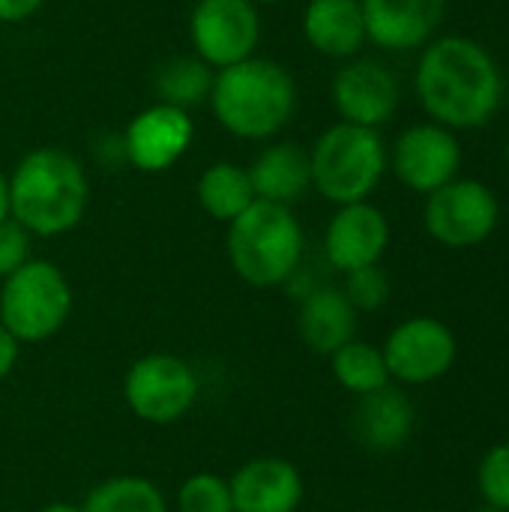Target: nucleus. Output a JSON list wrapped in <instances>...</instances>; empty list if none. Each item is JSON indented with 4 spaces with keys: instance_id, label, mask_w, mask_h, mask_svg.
<instances>
[{
    "instance_id": "nucleus-3",
    "label": "nucleus",
    "mask_w": 509,
    "mask_h": 512,
    "mask_svg": "<svg viewBox=\"0 0 509 512\" xmlns=\"http://www.w3.org/2000/svg\"><path fill=\"white\" fill-rule=\"evenodd\" d=\"M90 198L81 162L57 147H36L15 165L9 177V216L36 237H60L72 231Z\"/></svg>"
},
{
    "instance_id": "nucleus-25",
    "label": "nucleus",
    "mask_w": 509,
    "mask_h": 512,
    "mask_svg": "<svg viewBox=\"0 0 509 512\" xmlns=\"http://www.w3.org/2000/svg\"><path fill=\"white\" fill-rule=\"evenodd\" d=\"M477 486L489 510L509 512V441L483 456L477 468Z\"/></svg>"
},
{
    "instance_id": "nucleus-5",
    "label": "nucleus",
    "mask_w": 509,
    "mask_h": 512,
    "mask_svg": "<svg viewBox=\"0 0 509 512\" xmlns=\"http://www.w3.org/2000/svg\"><path fill=\"white\" fill-rule=\"evenodd\" d=\"M312 189L336 207L369 201L387 174V144L381 129L354 123L327 126L309 150Z\"/></svg>"
},
{
    "instance_id": "nucleus-29",
    "label": "nucleus",
    "mask_w": 509,
    "mask_h": 512,
    "mask_svg": "<svg viewBox=\"0 0 509 512\" xmlns=\"http://www.w3.org/2000/svg\"><path fill=\"white\" fill-rule=\"evenodd\" d=\"M45 0H0V24H24L30 21Z\"/></svg>"
},
{
    "instance_id": "nucleus-27",
    "label": "nucleus",
    "mask_w": 509,
    "mask_h": 512,
    "mask_svg": "<svg viewBox=\"0 0 509 512\" xmlns=\"http://www.w3.org/2000/svg\"><path fill=\"white\" fill-rule=\"evenodd\" d=\"M345 288L342 294L348 297V303L354 309H363V312H372V309H381L390 297V279L387 273L372 264V267H360V270H351L345 273Z\"/></svg>"
},
{
    "instance_id": "nucleus-24",
    "label": "nucleus",
    "mask_w": 509,
    "mask_h": 512,
    "mask_svg": "<svg viewBox=\"0 0 509 512\" xmlns=\"http://www.w3.org/2000/svg\"><path fill=\"white\" fill-rule=\"evenodd\" d=\"M81 512H165V498L150 480L114 477L87 495Z\"/></svg>"
},
{
    "instance_id": "nucleus-23",
    "label": "nucleus",
    "mask_w": 509,
    "mask_h": 512,
    "mask_svg": "<svg viewBox=\"0 0 509 512\" xmlns=\"http://www.w3.org/2000/svg\"><path fill=\"white\" fill-rule=\"evenodd\" d=\"M333 375L345 390H351L357 396L375 393L390 384L384 351H378L369 342H357V339H351L348 345H342L333 354Z\"/></svg>"
},
{
    "instance_id": "nucleus-16",
    "label": "nucleus",
    "mask_w": 509,
    "mask_h": 512,
    "mask_svg": "<svg viewBox=\"0 0 509 512\" xmlns=\"http://www.w3.org/2000/svg\"><path fill=\"white\" fill-rule=\"evenodd\" d=\"M228 486L234 512H297L303 501V480L285 459H255Z\"/></svg>"
},
{
    "instance_id": "nucleus-10",
    "label": "nucleus",
    "mask_w": 509,
    "mask_h": 512,
    "mask_svg": "<svg viewBox=\"0 0 509 512\" xmlns=\"http://www.w3.org/2000/svg\"><path fill=\"white\" fill-rule=\"evenodd\" d=\"M330 102L342 123L381 129L402 105V84L387 63L375 57H351L330 81Z\"/></svg>"
},
{
    "instance_id": "nucleus-18",
    "label": "nucleus",
    "mask_w": 509,
    "mask_h": 512,
    "mask_svg": "<svg viewBox=\"0 0 509 512\" xmlns=\"http://www.w3.org/2000/svg\"><path fill=\"white\" fill-rule=\"evenodd\" d=\"M255 198L291 207L312 189V168H309V150L291 141L267 144L255 162L246 168Z\"/></svg>"
},
{
    "instance_id": "nucleus-1",
    "label": "nucleus",
    "mask_w": 509,
    "mask_h": 512,
    "mask_svg": "<svg viewBox=\"0 0 509 512\" xmlns=\"http://www.w3.org/2000/svg\"><path fill=\"white\" fill-rule=\"evenodd\" d=\"M504 69L474 36L444 33L420 48L414 93L426 120L453 132L483 129L504 105Z\"/></svg>"
},
{
    "instance_id": "nucleus-9",
    "label": "nucleus",
    "mask_w": 509,
    "mask_h": 512,
    "mask_svg": "<svg viewBox=\"0 0 509 512\" xmlns=\"http://www.w3.org/2000/svg\"><path fill=\"white\" fill-rule=\"evenodd\" d=\"M387 168H393L396 180L417 192L432 195L450 180L459 177L462 168V141L459 132L420 120L399 132L393 147L387 150Z\"/></svg>"
},
{
    "instance_id": "nucleus-28",
    "label": "nucleus",
    "mask_w": 509,
    "mask_h": 512,
    "mask_svg": "<svg viewBox=\"0 0 509 512\" xmlns=\"http://www.w3.org/2000/svg\"><path fill=\"white\" fill-rule=\"evenodd\" d=\"M30 231L18 225L12 216L0 219V276H12L18 267L30 261Z\"/></svg>"
},
{
    "instance_id": "nucleus-14",
    "label": "nucleus",
    "mask_w": 509,
    "mask_h": 512,
    "mask_svg": "<svg viewBox=\"0 0 509 512\" xmlns=\"http://www.w3.org/2000/svg\"><path fill=\"white\" fill-rule=\"evenodd\" d=\"M447 6L450 0H360L366 39L390 54L420 51L438 36Z\"/></svg>"
},
{
    "instance_id": "nucleus-33",
    "label": "nucleus",
    "mask_w": 509,
    "mask_h": 512,
    "mask_svg": "<svg viewBox=\"0 0 509 512\" xmlns=\"http://www.w3.org/2000/svg\"><path fill=\"white\" fill-rule=\"evenodd\" d=\"M255 6H276V3H285V0H252Z\"/></svg>"
},
{
    "instance_id": "nucleus-31",
    "label": "nucleus",
    "mask_w": 509,
    "mask_h": 512,
    "mask_svg": "<svg viewBox=\"0 0 509 512\" xmlns=\"http://www.w3.org/2000/svg\"><path fill=\"white\" fill-rule=\"evenodd\" d=\"M0 219H9V177L0 171Z\"/></svg>"
},
{
    "instance_id": "nucleus-15",
    "label": "nucleus",
    "mask_w": 509,
    "mask_h": 512,
    "mask_svg": "<svg viewBox=\"0 0 509 512\" xmlns=\"http://www.w3.org/2000/svg\"><path fill=\"white\" fill-rule=\"evenodd\" d=\"M387 246H390V222L369 201L339 207L324 234L327 261L342 273L378 264Z\"/></svg>"
},
{
    "instance_id": "nucleus-26",
    "label": "nucleus",
    "mask_w": 509,
    "mask_h": 512,
    "mask_svg": "<svg viewBox=\"0 0 509 512\" xmlns=\"http://www.w3.org/2000/svg\"><path fill=\"white\" fill-rule=\"evenodd\" d=\"M180 512H234L231 486L213 474H195L180 489Z\"/></svg>"
},
{
    "instance_id": "nucleus-11",
    "label": "nucleus",
    "mask_w": 509,
    "mask_h": 512,
    "mask_svg": "<svg viewBox=\"0 0 509 512\" xmlns=\"http://www.w3.org/2000/svg\"><path fill=\"white\" fill-rule=\"evenodd\" d=\"M456 348V336L444 321L417 315L387 336L384 363L390 378L402 384H432L453 369Z\"/></svg>"
},
{
    "instance_id": "nucleus-13",
    "label": "nucleus",
    "mask_w": 509,
    "mask_h": 512,
    "mask_svg": "<svg viewBox=\"0 0 509 512\" xmlns=\"http://www.w3.org/2000/svg\"><path fill=\"white\" fill-rule=\"evenodd\" d=\"M195 138V120L189 111L153 102L141 108L123 129V156L132 168L159 174L183 159Z\"/></svg>"
},
{
    "instance_id": "nucleus-30",
    "label": "nucleus",
    "mask_w": 509,
    "mask_h": 512,
    "mask_svg": "<svg viewBox=\"0 0 509 512\" xmlns=\"http://www.w3.org/2000/svg\"><path fill=\"white\" fill-rule=\"evenodd\" d=\"M15 360H18V339L0 324V381L12 372Z\"/></svg>"
},
{
    "instance_id": "nucleus-32",
    "label": "nucleus",
    "mask_w": 509,
    "mask_h": 512,
    "mask_svg": "<svg viewBox=\"0 0 509 512\" xmlns=\"http://www.w3.org/2000/svg\"><path fill=\"white\" fill-rule=\"evenodd\" d=\"M39 512H81L78 507H72V504H51V507H45V510Z\"/></svg>"
},
{
    "instance_id": "nucleus-21",
    "label": "nucleus",
    "mask_w": 509,
    "mask_h": 512,
    "mask_svg": "<svg viewBox=\"0 0 509 512\" xmlns=\"http://www.w3.org/2000/svg\"><path fill=\"white\" fill-rule=\"evenodd\" d=\"M195 192H198V204L216 222H234L246 207H252L258 201L249 171L237 162H213L198 177Z\"/></svg>"
},
{
    "instance_id": "nucleus-2",
    "label": "nucleus",
    "mask_w": 509,
    "mask_h": 512,
    "mask_svg": "<svg viewBox=\"0 0 509 512\" xmlns=\"http://www.w3.org/2000/svg\"><path fill=\"white\" fill-rule=\"evenodd\" d=\"M210 111L216 123L243 138H276L297 111V84L291 72L267 57H249L213 75Z\"/></svg>"
},
{
    "instance_id": "nucleus-8",
    "label": "nucleus",
    "mask_w": 509,
    "mask_h": 512,
    "mask_svg": "<svg viewBox=\"0 0 509 512\" xmlns=\"http://www.w3.org/2000/svg\"><path fill=\"white\" fill-rule=\"evenodd\" d=\"M261 15L252 0H198L189 15V45L213 72L255 57Z\"/></svg>"
},
{
    "instance_id": "nucleus-19",
    "label": "nucleus",
    "mask_w": 509,
    "mask_h": 512,
    "mask_svg": "<svg viewBox=\"0 0 509 512\" xmlns=\"http://www.w3.org/2000/svg\"><path fill=\"white\" fill-rule=\"evenodd\" d=\"M357 309L339 288H315L300 306V336L318 354H336L354 339Z\"/></svg>"
},
{
    "instance_id": "nucleus-20",
    "label": "nucleus",
    "mask_w": 509,
    "mask_h": 512,
    "mask_svg": "<svg viewBox=\"0 0 509 512\" xmlns=\"http://www.w3.org/2000/svg\"><path fill=\"white\" fill-rule=\"evenodd\" d=\"M354 426H357V438L366 447H372L378 453H390L408 441V435L414 429V408L405 393H399L387 384V387L363 396V402L354 414Z\"/></svg>"
},
{
    "instance_id": "nucleus-7",
    "label": "nucleus",
    "mask_w": 509,
    "mask_h": 512,
    "mask_svg": "<svg viewBox=\"0 0 509 512\" xmlns=\"http://www.w3.org/2000/svg\"><path fill=\"white\" fill-rule=\"evenodd\" d=\"M501 222L498 195L474 177H456L426 195L423 228L447 249H474L486 243Z\"/></svg>"
},
{
    "instance_id": "nucleus-4",
    "label": "nucleus",
    "mask_w": 509,
    "mask_h": 512,
    "mask_svg": "<svg viewBox=\"0 0 509 512\" xmlns=\"http://www.w3.org/2000/svg\"><path fill=\"white\" fill-rule=\"evenodd\" d=\"M228 258L237 276L255 288H273L294 276L303 258V228L291 207L255 201L228 222Z\"/></svg>"
},
{
    "instance_id": "nucleus-6",
    "label": "nucleus",
    "mask_w": 509,
    "mask_h": 512,
    "mask_svg": "<svg viewBox=\"0 0 509 512\" xmlns=\"http://www.w3.org/2000/svg\"><path fill=\"white\" fill-rule=\"evenodd\" d=\"M72 309L66 276L51 261H27L3 279L0 324L18 342H42L54 336Z\"/></svg>"
},
{
    "instance_id": "nucleus-22",
    "label": "nucleus",
    "mask_w": 509,
    "mask_h": 512,
    "mask_svg": "<svg viewBox=\"0 0 509 512\" xmlns=\"http://www.w3.org/2000/svg\"><path fill=\"white\" fill-rule=\"evenodd\" d=\"M213 75L216 72L204 60H198L195 54H183V57L162 63L153 84H156L159 102H168V105L189 111L192 105H201L210 99Z\"/></svg>"
},
{
    "instance_id": "nucleus-34",
    "label": "nucleus",
    "mask_w": 509,
    "mask_h": 512,
    "mask_svg": "<svg viewBox=\"0 0 509 512\" xmlns=\"http://www.w3.org/2000/svg\"><path fill=\"white\" fill-rule=\"evenodd\" d=\"M507 165H509V144H507Z\"/></svg>"
},
{
    "instance_id": "nucleus-17",
    "label": "nucleus",
    "mask_w": 509,
    "mask_h": 512,
    "mask_svg": "<svg viewBox=\"0 0 509 512\" xmlns=\"http://www.w3.org/2000/svg\"><path fill=\"white\" fill-rule=\"evenodd\" d=\"M300 27L312 51L342 63L360 57L369 42L360 0H309Z\"/></svg>"
},
{
    "instance_id": "nucleus-12",
    "label": "nucleus",
    "mask_w": 509,
    "mask_h": 512,
    "mask_svg": "<svg viewBox=\"0 0 509 512\" xmlns=\"http://www.w3.org/2000/svg\"><path fill=\"white\" fill-rule=\"evenodd\" d=\"M126 402L147 423L180 420L198 396L195 372L171 354L141 357L126 375Z\"/></svg>"
}]
</instances>
